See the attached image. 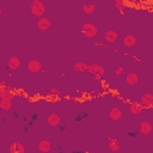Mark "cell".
Here are the masks:
<instances>
[{
    "label": "cell",
    "mask_w": 153,
    "mask_h": 153,
    "mask_svg": "<svg viewBox=\"0 0 153 153\" xmlns=\"http://www.w3.org/2000/svg\"><path fill=\"white\" fill-rule=\"evenodd\" d=\"M30 10H31V13H32L33 16L42 18V16H43L44 12H45V6L43 5L42 1H39V0H33V1L31 2Z\"/></svg>",
    "instance_id": "obj_1"
},
{
    "label": "cell",
    "mask_w": 153,
    "mask_h": 153,
    "mask_svg": "<svg viewBox=\"0 0 153 153\" xmlns=\"http://www.w3.org/2000/svg\"><path fill=\"white\" fill-rule=\"evenodd\" d=\"M81 32L84 33L85 37H87V38H93V37L97 35L98 29H97L93 24H91V23H85V24L82 25Z\"/></svg>",
    "instance_id": "obj_2"
},
{
    "label": "cell",
    "mask_w": 153,
    "mask_h": 153,
    "mask_svg": "<svg viewBox=\"0 0 153 153\" xmlns=\"http://www.w3.org/2000/svg\"><path fill=\"white\" fill-rule=\"evenodd\" d=\"M26 67H27V69H29L30 72H32V73H38V72L42 71V65H41V62L37 61V60H31V61H29Z\"/></svg>",
    "instance_id": "obj_3"
},
{
    "label": "cell",
    "mask_w": 153,
    "mask_h": 153,
    "mask_svg": "<svg viewBox=\"0 0 153 153\" xmlns=\"http://www.w3.org/2000/svg\"><path fill=\"white\" fill-rule=\"evenodd\" d=\"M37 27L38 29H41V30H43V31H45V30H48L49 27H50V25H51V22L48 19V18H45V17H42V18H39L38 20H37Z\"/></svg>",
    "instance_id": "obj_4"
},
{
    "label": "cell",
    "mask_w": 153,
    "mask_h": 153,
    "mask_svg": "<svg viewBox=\"0 0 153 153\" xmlns=\"http://www.w3.org/2000/svg\"><path fill=\"white\" fill-rule=\"evenodd\" d=\"M88 72H90L92 75H94V76H103V75H104V69H103V67L99 66V65H92V66H90Z\"/></svg>",
    "instance_id": "obj_5"
},
{
    "label": "cell",
    "mask_w": 153,
    "mask_h": 153,
    "mask_svg": "<svg viewBox=\"0 0 153 153\" xmlns=\"http://www.w3.org/2000/svg\"><path fill=\"white\" fill-rule=\"evenodd\" d=\"M141 105L142 106H146V108H149L153 105V94L151 93H145L142 97H141Z\"/></svg>",
    "instance_id": "obj_6"
},
{
    "label": "cell",
    "mask_w": 153,
    "mask_h": 153,
    "mask_svg": "<svg viewBox=\"0 0 153 153\" xmlns=\"http://www.w3.org/2000/svg\"><path fill=\"white\" fill-rule=\"evenodd\" d=\"M10 153H25V147L19 142H13L10 146Z\"/></svg>",
    "instance_id": "obj_7"
},
{
    "label": "cell",
    "mask_w": 153,
    "mask_h": 153,
    "mask_svg": "<svg viewBox=\"0 0 153 153\" xmlns=\"http://www.w3.org/2000/svg\"><path fill=\"white\" fill-rule=\"evenodd\" d=\"M7 67H8L10 69H12V71L18 69V68L20 67V61H19V59H18V57H10V60H8V62H7Z\"/></svg>",
    "instance_id": "obj_8"
},
{
    "label": "cell",
    "mask_w": 153,
    "mask_h": 153,
    "mask_svg": "<svg viewBox=\"0 0 153 153\" xmlns=\"http://www.w3.org/2000/svg\"><path fill=\"white\" fill-rule=\"evenodd\" d=\"M126 81H127V84H129L131 86H135L139 82V76H137L136 73H128L127 76H126Z\"/></svg>",
    "instance_id": "obj_9"
},
{
    "label": "cell",
    "mask_w": 153,
    "mask_h": 153,
    "mask_svg": "<svg viewBox=\"0 0 153 153\" xmlns=\"http://www.w3.org/2000/svg\"><path fill=\"white\" fill-rule=\"evenodd\" d=\"M38 149H39L41 152H43V153L49 152V151L51 149V143H50V141H48V140H42V141H39V142H38Z\"/></svg>",
    "instance_id": "obj_10"
},
{
    "label": "cell",
    "mask_w": 153,
    "mask_h": 153,
    "mask_svg": "<svg viewBox=\"0 0 153 153\" xmlns=\"http://www.w3.org/2000/svg\"><path fill=\"white\" fill-rule=\"evenodd\" d=\"M122 111L120 110V109H117V108H112L110 111H109V116H110V118L112 120V121H118L121 117H122Z\"/></svg>",
    "instance_id": "obj_11"
},
{
    "label": "cell",
    "mask_w": 153,
    "mask_h": 153,
    "mask_svg": "<svg viewBox=\"0 0 153 153\" xmlns=\"http://www.w3.org/2000/svg\"><path fill=\"white\" fill-rule=\"evenodd\" d=\"M60 122H61V118H60L59 115H56V114H50V115L48 116V123H49L51 127L59 126Z\"/></svg>",
    "instance_id": "obj_12"
},
{
    "label": "cell",
    "mask_w": 153,
    "mask_h": 153,
    "mask_svg": "<svg viewBox=\"0 0 153 153\" xmlns=\"http://www.w3.org/2000/svg\"><path fill=\"white\" fill-rule=\"evenodd\" d=\"M123 43H124L126 47H129V48L134 47L135 43H136V37L133 36V35H127V36L123 37Z\"/></svg>",
    "instance_id": "obj_13"
},
{
    "label": "cell",
    "mask_w": 153,
    "mask_h": 153,
    "mask_svg": "<svg viewBox=\"0 0 153 153\" xmlns=\"http://www.w3.org/2000/svg\"><path fill=\"white\" fill-rule=\"evenodd\" d=\"M0 98L1 99H10V100H12L13 98H14V94H13V92L12 91H10V88H1V91H0Z\"/></svg>",
    "instance_id": "obj_14"
},
{
    "label": "cell",
    "mask_w": 153,
    "mask_h": 153,
    "mask_svg": "<svg viewBox=\"0 0 153 153\" xmlns=\"http://www.w3.org/2000/svg\"><path fill=\"white\" fill-rule=\"evenodd\" d=\"M152 130V124L147 121H142L140 123V133L141 134H149Z\"/></svg>",
    "instance_id": "obj_15"
},
{
    "label": "cell",
    "mask_w": 153,
    "mask_h": 153,
    "mask_svg": "<svg viewBox=\"0 0 153 153\" xmlns=\"http://www.w3.org/2000/svg\"><path fill=\"white\" fill-rule=\"evenodd\" d=\"M88 68H90V66L87 63H85V62H76L74 65V67H73V69L75 72H81V73L88 72Z\"/></svg>",
    "instance_id": "obj_16"
},
{
    "label": "cell",
    "mask_w": 153,
    "mask_h": 153,
    "mask_svg": "<svg viewBox=\"0 0 153 153\" xmlns=\"http://www.w3.org/2000/svg\"><path fill=\"white\" fill-rule=\"evenodd\" d=\"M129 110H130V112H131L133 115H139V114L142 112L143 106H142L141 104H139V103H131L130 106H129Z\"/></svg>",
    "instance_id": "obj_17"
},
{
    "label": "cell",
    "mask_w": 153,
    "mask_h": 153,
    "mask_svg": "<svg viewBox=\"0 0 153 153\" xmlns=\"http://www.w3.org/2000/svg\"><path fill=\"white\" fill-rule=\"evenodd\" d=\"M105 41L108 42V43H114L117 38H118V35H117V32H115V31H112V30H110V31H108L106 33H105Z\"/></svg>",
    "instance_id": "obj_18"
},
{
    "label": "cell",
    "mask_w": 153,
    "mask_h": 153,
    "mask_svg": "<svg viewBox=\"0 0 153 153\" xmlns=\"http://www.w3.org/2000/svg\"><path fill=\"white\" fill-rule=\"evenodd\" d=\"M108 141H109V148L111 149V151H114V152H117V151H120V143H118V141L117 140H115L114 137H108Z\"/></svg>",
    "instance_id": "obj_19"
},
{
    "label": "cell",
    "mask_w": 153,
    "mask_h": 153,
    "mask_svg": "<svg viewBox=\"0 0 153 153\" xmlns=\"http://www.w3.org/2000/svg\"><path fill=\"white\" fill-rule=\"evenodd\" d=\"M12 108V100L10 99H1L0 100V109L4 111H7Z\"/></svg>",
    "instance_id": "obj_20"
},
{
    "label": "cell",
    "mask_w": 153,
    "mask_h": 153,
    "mask_svg": "<svg viewBox=\"0 0 153 153\" xmlns=\"http://www.w3.org/2000/svg\"><path fill=\"white\" fill-rule=\"evenodd\" d=\"M94 5L93 4H85L84 6H82V11L85 12V13H92L93 11H94Z\"/></svg>",
    "instance_id": "obj_21"
},
{
    "label": "cell",
    "mask_w": 153,
    "mask_h": 153,
    "mask_svg": "<svg viewBox=\"0 0 153 153\" xmlns=\"http://www.w3.org/2000/svg\"><path fill=\"white\" fill-rule=\"evenodd\" d=\"M115 6H116L118 10H124L126 4H124V1H122V0H116V1H115Z\"/></svg>",
    "instance_id": "obj_22"
},
{
    "label": "cell",
    "mask_w": 153,
    "mask_h": 153,
    "mask_svg": "<svg viewBox=\"0 0 153 153\" xmlns=\"http://www.w3.org/2000/svg\"><path fill=\"white\" fill-rule=\"evenodd\" d=\"M49 94H50V96H51V94H54V96H57V97H59L61 93H60V91H57L56 88H51V90L49 91Z\"/></svg>",
    "instance_id": "obj_23"
},
{
    "label": "cell",
    "mask_w": 153,
    "mask_h": 153,
    "mask_svg": "<svg viewBox=\"0 0 153 153\" xmlns=\"http://www.w3.org/2000/svg\"><path fill=\"white\" fill-rule=\"evenodd\" d=\"M94 45L97 47H103V48H108V45L105 43H100V42H94Z\"/></svg>",
    "instance_id": "obj_24"
},
{
    "label": "cell",
    "mask_w": 153,
    "mask_h": 153,
    "mask_svg": "<svg viewBox=\"0 0 153 153\" xmlns=\"http://www.w3.org/2000/svg\"><path fill=\"white\" fill-rule=\"evenodd\" d=\"M0 87H1V88H6V82H5L4 80L0 82Z\"/></svg>",
    "instance_id": "obj_25"
},
{
    "label": "cell",
    "mask_w": 153,
    "mask_h": 153,
    "mask_svg": "<svg viewBox=\"0 0 153 153\" xmlns=\"http://www.w3.org/2000/svg\"><path fill=\"white\" fill-rule=\"evenodd\" d=\"M122 72H123V69H122V68H118V69L116 71V74H121Z\"/></svg>",
    "instance_id": "obj_26"
},
{
    "label": "cell",
    "mask_w": 153,
    "mask_h": 153,
    "mask_svg": "<svg viewBox=\"0 0 153 153\" xmlns=\"http://www.w3.org/2000/svg\"><path fill=\"white\" fill-rule=\"evenodd\" d=\"M100 78H102V76H94L96 80H100Z\"/></svg>",
    "instance_id": "obj_27"
}]
</instances>
